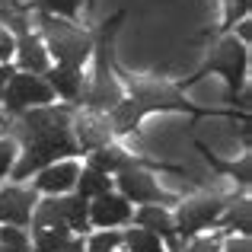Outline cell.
Here are the masks:
<instances>
[{
    "mask_svg": "<svg viewBox=\"0 0 252 252\" xmlns=\"http://www.w3.org/2000/svg\"><path fill=\"white\" fill-rule=\"evenodd\" d=\"M74 105H32L10 118V137L23 144V157L13 163V179H29L32 172L45 169L48 163H58L61 157L80 154L74 134Z\"/></svg>",
    "mask_w": 252,
    "mask_h": 252,
    "instance_id": "1",
    "label": "cell"
},
{
    "mask_svg": "<svg viewBox=\"0 0 252 252\" xmlns=\"http://www.w3.org/2000/svg\"><path fill=\"white\" fill-rule=\"evenodd\" d=\"M128 90L131 96H122V102L115 105L109 115V125H112V134H131L137 131L144 115L150 112H185V115H208V109H198L185 99L182 86L176 83H166V80H128Z\"/></svg>",
    "mask_w": 252,
    "mask_h": 252,
    "instance_id": "2",
    "label": "cell"
},
{
    "mask_svg": "<svg viewBox=\"0 0 252 252\" xmlns=\"http://www.w3.org/2000/svg\"><path fill=\"white\" fill-rule=\"evenodd\" d=\"M125 13H115L109 23L99 26V32L93 35V83L90 90L80 93L83 105L90 112H112L118 102H122V83H118L115 74V35H118V26H122Z\"/></svg>",
    "mask_w": 252,
    "mask_h": 252,
    "instance_id": "3",
    "label": "cell"
},
{
    "mask_svg": "<svg viewBox=\"0 0 252 252\" xmlns=\"http://www.w3.org/2000/svg\"><path fill=\"white\" fill-rule=\"evenodd\" d=\"M38 26H42V42L45 51L55 58L58 64L67 67H83L93 55V35L77 29L70 19L51 16V13H38Z\"/></svg>",
    "mask_w": 252,
    "mask_h": 252,
    "instance_id": "4",
    "label": "cell"
},
{
    "mask_svg": "<svg viewBox=\"0 0 252 252\" xmlns=\"http://www.w3.org/2000/svg\"><path fill=\"white\" fill-rule=\"evenodd\" d=\"M204 74H220L223 80H227V99H230V102H236V96H240V93H246V74H249L246 42H243V38H236V35H223L220 45L211 51L208 64H204L195 77H189L182 86L198 83Z\"/></svg>",
    "mask_w": 252,
    "mask_h": 252,
    "instance_id": "5",
    "label": "cell"
},
{
    "mask_svg": "<svg viewBox=\"0 0 252 252\" xmlns=\"http://www.w3.org/2000/svg\"><path fill=\"white\" fill-rule=\"evenodd\" d=\"M32 230L35 227H55V223H64L74 233H83L90 230V198L83 195H51L45 201H35L32 208Z\"/></svg>",
    "mask_w": 252,
    "mask_h": 252,
    "instance_id": "6",
    "label": "cell"
},
{
    "mask_svg": "<svg viewBox=\"0 0 252 252\" xmlns=\"http://www.w3.org/2000/svg\"><path fill=\"white\" fill-rule=\"evenodd\" d=\"M230 204V198L223 195H198V198H189V201L179 204L176 217H172V223H176V236H185V240H191V236H198L201 230L214 227L217 217H220V211Z\"/></svg>",
    "mask_w": 252,
    "mask_h": 252,
    "instance_id": "7",
    "label": "cell"
},
{
    "mask_svg": "<svg viewBox=\"0 0 252 252\" xmlns=\"http://www.w3.org/2000/svg\"><path fill=\"white\" fill-rule=\"evenodd\" d=\"M51 99H55V93L45 83V77L23 74V70H16V74L6 80L3 93H0V102L6 105L10 115H16V112H23V109H32V105H48Z\"/></svg>",
    "mask_w": 252,
    "mask_h": 252,
    "instance_id": "8",
    "label": "cell"
},
{
    "mask_svg": "<svg viewBox=\"0 0 252 252\" xmlns=\"http://www.w3.org/2000/svg\"><path fill=\"white\" fill-rule=\"evenodd\" d=\"M112 185H118V195H125L134 204H169L172 198L157 185V179L150 176L147 169L137 163V166H128L122 172H115Z\"/></svg>",
    "mask_w": 252,
    "mask_h": 252,
    "instance_id": "9",
    "label": "cell"
},
{
    "mask_svg": "<svg viewBox=\"0 0 252 252\" xmlns=\"http://www.w3.org/2000/svg\"><path fill=\"white\" fill-rule=\"evenodd\" d=\"M70 134H74L77 147L80 150H96L105 147L112 141V125L105 112H74V122H70Z\"/></svg>",
    "mask_w": 252,
    "mask_h": 252,
    "instance_id": "10",
    "label": "cell"
},
{
    "mask_svg": "<svg viewBox=\"0 0 252 252\" xmlns=\"http://www.w3.org/2000/svg\"><path fill=\"white\" fill-rule=\"evenodd\" d=\"M35 201H38L35 189H19V185L0 189V223H6V227H29Z\"/></svg>",
    "mask_w": 252,
    "mask_h": 252,
    "instance_id": "11",
    "label": "cell"
},
{
    "mask_svg": "<svg viewBox=\"0 0 252 252\" xmlns=\"http://www.w3.org/2000/svg\"><path fill=\"white\" fill-rule=\"evenodd\" d=\"M131 201L125 195H115V191H105V195H96L90 201V223L93 227H125L131 223Z\"/></svg>",
    "mask_w": 252,
    "mask_h": 252,
    "instance_id": "12",
    "label": "cell"
},
{
    "mask_svg": "<svg viewBox=\"0 0 252 252\" xmlns=\"http://www.w3.org/2000/svg\"><path fill=\"white\" fill-rule=\"evenodd\" d=\"M77 176H80V166L74 160H61V163H48L45 169L35 172V182L32 189L45 191V195H64L77 185Z\"/></svg>",
    "mask_w": 252,
    "mask_h": 252,
    "instance_id": "13",
    "label": "cell"
},
{
    "mask_svg": "<svg viewBox=\"0 0 252 252\" xmlns=\"http://www.w3.org/2000/svg\"><path fill=\"white\" fill-rule=\"evenodd\" d=\"M13 55H16V64L23 74H38L42 77L48 70V51H45V42L38 35H32V29L19 32L13 38Z\"/></svg>",
    "mask_w": 252,
    "mask_h": 252,
    "instance_id": "14",
    "label": "cell"
},
{
    "mask_svg": "<svg viewBox=\"0 0 252 252\" xmlns=\"http://www.w3.org/2000/svg\"><path fill=\"white\" fill-rule=\"evenodd\" d=\"M131 220L134 227H144L150 233H157L163 243L176 246V223H172V214L166 211V204H141L137 211H131Z\"/></svg>",
    "mask_w": 252,
    "mask_h": 252,
    "instance_id": "15",
    "label": "cell"
},
{
    "mask_svg": "<svg viewBox=\"0 0 252 252\" xmlns=\"http://www.w3.org/2000/svg\"><path fill=\"white\" fill-rule=\"evenodd\" d=\"M45 83H48L51 93L61 96L64 102H80V93H83V74H80V67H67V64L48 67V70H45Z\"/></svg>",
    "mask_w": 252,
    "mask_h": 252,
    "instance_id": "16",
    "label": "cell"
},
{
    "mask_svg": "<svg viewBox=\"0 0 252 252\" xmlns=\"http://www.w3.org/2000/svg\"><path fill=\"white\" fill-rule=\"evenodd\" d=\"M214 227H223V230H240L243 236H249L252 233V204H249V198L243 195V198H230V204L220 211V217H217V223Z\"/></svg>",
    "mask_w": 252,
    "mask_h": 252,
    "instance_id": "17",
    "label": "cell"
},
{
    "mask_svg": "<svg viewBox=\"0 0 252 252\" xmlns=\"http://www.w3.org/2000/svg\"><path fill=\"white\" fill-rule=\"evenodd\" d=\"M70 236H74V230L64 227V223H55V227H35V230H32L29 249L32 252H58Z\"/></svg>",
    "mask_w": 252,
    "mask_h": 252,
    "instance_id": "18",
    "label": "cell"
},
{
    "mask_svg": "<svg viewBox=\"0 0 252 252\" xmlns=\"http://www.w3.org/2000/svg\"><path fill=\"white\" fill-rule=\"evenodd\" d=\"M198 150H201V154H204V160L211 163V169L227 172V176H233L236 182L243 185V189H249V182H252V160H249V157H243L240 163H223L220 157H217V154H211V150L204 147V144H198Z\"/></svg>",
    "mask_w": 252,
    "mask_h": 252,
    "instance_id": "19",
    "label": "cell"
},
{
    "mask_svg": "<svg viewBox=\"0 0 252 252\" xmlns=\"http://www.w3.org/2000/svg\"><path fill=\"white\" fill-rule=\"evenodd\" d=\"M122 243L128 246V252H166L163 246V240L157 233H150V230L144 227H131L122 233Z\"/></svg>",
    "mask_w": 252,
    "mask_h": 252,
    "instance_id": "20",
    "label": "cell"
},
{
    "mask_svg": "<svg viewBox=\"0 0 252 252\" xmlns=\"http://www.w3.org/2000/svg\"><path fill=\"white\" fill-rule=\"evenodd\" d=\"M105 191H112V179L105 176V172L86 166L80 176H77V195H83V198H96V195H105Z\"/></svg>",
    "mask_w": 252,
    "mask_h": 252,
    "instance_id": "21",
    "label": "cell"
},
{
    "mask_svg": "<svg viewBox=\"0 0 252 252\" xmlns=\"http://www.w3.org/2000/svg\"><path fill=\"white\" fill-rule=\"evenodd\" d=\"M83 0H32L38 13H51V16H61V19H74L80 13Z\"/></svg>",
    "mask_w": 252,
    "mask_h": 252,
    "instance_id": "22",
    "label": "cell"
},
{
    "mask_svg": "<svg viewBox=\"0 0 252 252\" xmlns=\"http://www.w3.org/2000/svg\"><path fill=\"white\" fill-rule=\"evenodd\" d=\"M118 246H122V233H118V230H105V233L90 236L86 252H115Z\"/></svg>",
    "mask_w": 252,
    "mask_h": 252,
    "instance_id": "23",
    "label": "cell"
},
{
    "mask_svg": "<svg viewBox=\"0 0 252 252\" xmlns=\"http://www.w3.org/2000/svg\"><path fill=\"white\" fill-rule=\"evenodd\" d=\"M0 243L10 249H19V252H29V236H26L23 227H6L0 223Z\"/></svg>",
    "mask_w": 252,
    "mask_h": 252,
    "instance_id": "24",
    "label": "cell"
},
{
    "mask_svg": "<svg viewBox=\"0 0 252 252\" xmlns=\"http://www.w3.org/2000/svg\"><path fill=\"white\" fill-rule=\"evenodd\" d=\"M16 163V141L13 137H0V179L13 169Z\"/></svg>",
    "mask_w": 252,
    "mask_h": 252,
    "instance_id": "25",
    "label": "cell"
},
{
    "mask_svg": "<svg viewBox=\"0 0 252 252\" xmlns=\"http://www.w3.org/2000/svg\"><path fill=\"white\" fill-rule=\"evenodd\" d=\"M249 13V0H227V13H223V29L236 23V19H246Z\"/></svg>",
    "mask_w": 252,
    "mask_h": 252,
    "instance_id": "26",
    "label": "cell"
},
{
    "mask_svg": "<svg viewBox=\"0 0 252 252\" xmlns=\"http://www.w3.org/2000/svg\"><path fill=\"white\" fill-rule=\"evenodd\" d=\"M179 252H220V240L217 236H191V243Z\"/></svg>",
    "mask_w": 252,
    "mask_h": 252,
    "instance_id": "27",
    "label": "cell"
},
{
    "mask_svg": "<svg viewBox=\"0 0 252 252\" xmlns=\"http://www.w3.org/2000/svg\"><path fill=\"white\" fill-rule=\"evenodd\" d=\"M13 58V32L0 26V64H6Z\"/></svg>",
    "mask_w": 252,
    "mask_h": 252,
    "instance_id": "28",
    "label": "cell"
},
{
    "mask_svg": "<svg viewBox=\"0 0 252 252\" xmlns=\"http://www.w3.org/2000/svg\"><path fill=\"white\" fill-rule=\"evenodd\" d=\"M58 252H86V249H83V236H77V233H74V236H70V240L64 243V246L58 249Z\"/></svg>",
    "mask_w": 252,
    "mask_h": 252,
    "instance_id": "29",
    "label": "cell"
},
{
    "mask_svg": "<svg viewBox=\"0 0 252 252\" xmlns=\"http://www.w3.org/2000/svg\"><path fill=\"white\" fill-rule=\"evenodd\" d=\"M223 252H249V236H240V240H230Z\"/></svg>",
    "mask_w": 252,
    "mask_h": 252,
    "instance_id": "30",
    "label": "cell"
},
{
    "mask_svg": "<svg viewBox=\"0 0 252 252\" xmlns=\"http://www.w3.org/2000/svg\"><path fill=\"white\" fill-rule=\"evenodd\" d=\"M0 252H19V249H10V246H3V243H0Z\"/></svg>",
    "mask_w": 252,
    "mask_h": 252,
    "instance_id": "31",
    "label": "cell"
}]
</instances>
